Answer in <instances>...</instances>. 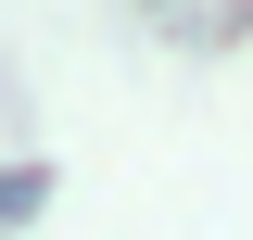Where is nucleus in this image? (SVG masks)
I'll return each instance as SVG.
<instances>
[{"instance_id":"nucleus-1","label":"nucleus","mask_w":253,"mask_h":240,"mask_svg":"<svg viewBox=\"0 0 253 240\" xmlns=\"http://www.w3.org/2000/svg\"><path fill=\"white\" fill-rule=\"evenodd\" d=\"M38 190H51V177H38V164H0V215H26Z\"/></svg>"}]
</instances>
